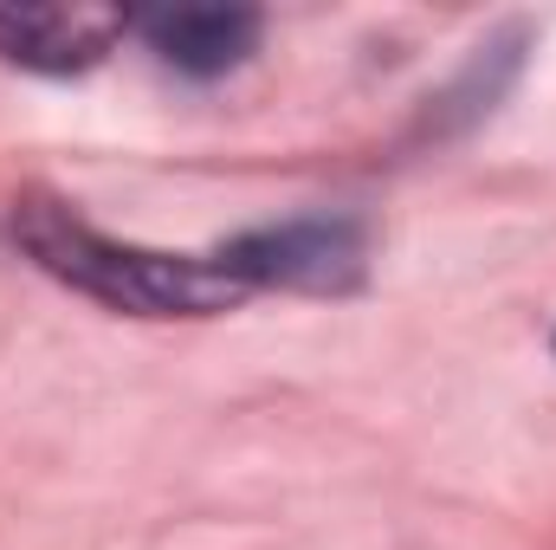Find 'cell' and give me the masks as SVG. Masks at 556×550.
Returning <instances> with one entry per match:
<instances>
[{
    "label": "cell",
    "instance_id": "obj_1",
    "mask_svg": "<svg viewBox=\"0 0 556 550\" xmlns=\"http://www.w3.org/2000/svg\"><path fill=\"white\" fill-rule=\"evenodd\" d=\"M13 240L39 273L130 317H220L247 304V285L227 273L220 253H162L137 240H111L52 195H20Z\"/></svg>",
    "mask_w": 556,
    "mask_h": 550
},
{
    "label": "cell",
    "instance_id": "obj_2",
    "mask_svg": "<svg viewBox=\"0 0 556 550\" xmlns=\"http://www.w3.org/2000/svg\"><path fill=\"white\" fill-rule=\"evenodd\" d=\"M227 273L253 291H311V298H343L369 278V234L350 214H291L273 227H247L214 247Z\"/></svg>",
    "mask_w": 556,
    "mask_h": 550
},
{
    "label": "cell",
    "instance_id": "obj_3",
    "mask_svg": "<svg viewBox=\"0 0 556 550\" xmlns=\"http://www.w3.org/2000/svg\"><path fill=\"white\" fill-rule=\"evenodd\" d=\"M124 33L130 13L117 7H0V59L39 78L91 72Z\"/></svg>",
    "mask_w": 556,
    "mask_h": 550
},
{
    "label": "cell",
    "instance_id": "obj_4",
    "mask_svg": "<svg viewBox=\"0 0 556 550\" xmlns=\"http://www.w3.org/2000/svg\"><path fill=\"white\" fill-rule=\"evenodd\" d=\"M130 26L149 39V52L168 72H181V78H227V72H240L260 52V33H266V20L253 7H207V0L201 7H155V13H137Z\"/></svg>",
    "mask_w": 556,
    "mask_h": 550
}]
</instances>
